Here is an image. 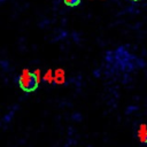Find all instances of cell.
I'll use <instances>...</instances> for the list:
<instances>
[{
    "mask_svg": "<svg viewBox=\"0 0 147 147\" xmlns=\"http://www.w3.org/2000/svg\"><path fill=\"white\" fill-rule=\"evenodd\" d=\"M16 83L18 87L25 93H32L39 87V77L34 71L24 69L17 77Z\"/></svg>",
    "mask_w": 147,
    "mask_h": 147,
    "instance_id": "cell-1",
    "label": "cell"
},
{
    "mask_svg": "<svg viewBox=\"0 0 147 147\" xmlns=\"http://www.w3.org/2000/svg\"><path fill=\"white\" fill-rule=\"evenodd\" d=\"M138 138H139V141L144 145H147V126L145 124H141L139 126V130H138Z\"/></svg>",
    "mask_w": 147,
    "mask_h": 147,
    "instance_id": "cell-2",
    "label": "cell"
},
{
    "mask_svg": "<svg viewBox=\"0 0 147 147\" xmlns=\"http://www.w3.org/2000/svg\"><path fill=\"white\" fill-rule=\"evenodd\" d=\"M63 2L69 7H76L82 2V0H63Z\"/></svg>",
    "mask_w": 147,
    "mask_h": 147,
    "instance_id": "cell-3",
    "label": "cell"
},
{
    "mask_svg": "<svg viewBox=\"0 0 147 147\" xmlns=\"http://www.w3.org/2000/svg\"><path fill=\"white\" fill-rule=\"evenodd\" d=\"M131 1H140V0H131Z\"/></svg>",
    "mask_w": 147,
    "mask_h": 147,
    "instance_id": "cell-4",
    "label": "cell"
}]
</instances>
